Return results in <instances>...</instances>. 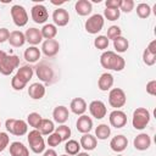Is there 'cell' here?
<instances>
[{
    "label": "cell",
    "instance_id": "obj_36",
    "mask_svg": "<svg viewBox=\"0 0 156 156\" xmlns=\"http://www.w3.org/2000/svg\"><path fill=\"white\" fill-rule=\"evenodd\" d=\"M55 133H57L61 136L62 141H67L69 139L71 134H72L71 133V128L68 126H66V124H60L58 127H56L55 128Z\"/></svg>",
    "mask_w": 156,
    "mask_h": 156
},
{
    "label": "cell",
    "instance_id": "obj_13",
    "mask_svg": "<svg viewBox=\"0 0 156 156\" xmlns=\"http://www.w3.org/2000/svg\"><path fill=\"white\" fill-rule=\"evenodd\" d=\"M60 50V43L56 39L44 40L41 44V51L46 57H54Z\"/></svg>",
    "mask_w": 156,
    "mask_h": 156
},
{
    "label": "cell",
    "instance_id": "obj_37",
    "mask_svg": "<svg viewBox=\"0 0 156 156\" xmlns=\"http://www.w3.org/2000/svg\"><path fill=\"white\" fill-rule=\"evenodd\" d=\"M110 40L106 38V35H98L94 39V46L99 50H106L108 48Z\"/></svg>",
    "mask_w": 156,
    "mask_h": 156
},
{
    "label": "cell",
    "instance_id": "obj_34",
    "mask_svg": "<svg viewBox=\"0 0 156 156\" xmlns=\"http://www.w3.org/2000/svg\"><path fill=\"white\" fill-rule=\"evenodd\" d=\"M136 15L140 17V18H147L150 15H151V7L149 4L146 2H140L136 5Z\"/></svg>",
    "mask_w": 156,
    "mask_h": 156
},
{
    "label": "cell",
    "instance_id": "obj_43",
    "mask_svg": "<svg viewBox=\"0 0 156 156\" xmlns=\"http://www.w3.org/2000/svg\"><path fill=\"white\" fill-rule=\"evenodd\" d=\"M26 85H27V83H24L22 79H20L16 74L12 77V79H11V87L15 90H22V89L26 88Z\"/></svg>",
    "mask_w": 156,
    "mask_h": 156
},
{
    "label": "cell",
    "instance_id": "obj_30",
    "mask_svg": "<svg viewBox=\"0 0 156 156\" xmlns=\"http://www.w3.org/2000/svg\"><path fill=\"white\" fill-rule=\"evenodd\" d=\"M41 32V35H43V39L48 40V39H54L57 34V27L54 24V23H48V24H44L43 28L40 29Z\"/></svg>",
    "mask_w": 156,
    "mask_h": 156
},
{
    "label": "cell",
    "instance_id": "obj_42",
    "mask_svg": "<svg viewBox=\"0 0 156 156\" xmlns=\"http://www.w3.org/2000/svg\"><path fill=\"white\" fill-rule=\"evenodd\" d=\"M61 141H62V139H61V136L57 134V133H51L49 136H48V140H46V143H48V145L49 146H52V147H55V146H58L60 144H61Z\"/></svg>",
    "mask_w": 156,
    "mask_h": 156
},
{
    "label": "cell",
    "instance_id": "obj_18",
    "mask_svg": "<svg viewBox=\"0 0 156 156\" xmlns=\"http://www.w3.org/2000/svg\"><path fill=\"white\" fill-rule=\"evenodd\" d=\"M76 127L78 132H80L82 134H87L93 129V119L87 115H82L76 122Z\"/></svg>",
    "mask_w": 156,
    "mask_h": 156
},
{
    "label": "cell",
    "instance_id": "obj_47",
    "mask_svg": "<svg viewBox=\"0 0 156 156\" xmlns=\"http://www.w3.org/2000/svg\"><path fill=\"white\" fill-rule=\"evenodd\" d=\"M119 5H121V0H106L105 1L106 9H119Z\"/></svg>",
    "mask_w": 156,
    "mask_h": 156
},
{
    "label": "cell",
    "instance_id": "obj_29",
    "mask_svg": "<svg viewBox=\"0 0 156 156\" xmlns=\"http://www.w3.org/2000/svg\"><path fill=\"white\" fill-rule=\"evenodd\" d=\"M37 130H39L41 135H50V134H51V133H54V130H55L54 122H52L51 119L43 118Z\"/></svg>",
    "mask_w": 156,
    "mask_h": 156
},
{
    "label": "cell",
    "instance_id": "obj_53",
    "mask_svg": "<svg viewBox=\"0 0 156 156\" xmlns=\"http://www.w3.org/2000/svg\"><path fill=\"white\" fill-rule=\"evenodd\" d=\"M117 156H123V155H117Z\"/></svg>",
    "mask_w": 156,
    "mask_h": 156
},
{
    "label": "cell",
    "instance_id": "obj_45",
    "mask_svg": "<svg viewBox=\"0 0 156 156\" xmlns=\"http://www.w3.org/2000/svg\"><path fill=\"white\" fill-rule=\"evenodd\" d=\"M146 93L149 95H152V96L156 95V80L155 79L147 82V84H146Z\"/></svg>",
    "mask_w": 156,
    "mask_h": 156
},
{
    "label": "cell",
    "instance_id": "obj_48",
    "mask_svg": "<svg viewBox=\"0 0 156 156\" xmlns=\"http://www.w3.org/2000/svg\"><path fill=\"white\" fill-rule=\"evenodd\" d=\"M146 50H147L150 54L156 55V40H151V41L149 43V45L146 46Z\"/></svg>",
    "mask_w": 156,
    "mask_h": 156
},
{
    "label": "cell",
    "instance_id": "obj_26",
    "mask_svg": "<svg viewBox=\"0 0 156 156\" xmlns=\"http://www.w3.org/2000/svg\"><path fill=\"white\" fill-rule=\"evenodd\" d=\"M74 9L79 16H88L93 11V5L89 0H78L74 5Z\"/></svg>",
    "mask_w": 156,
    "mask_h": 156
},
{
    "label": "cell",
    "instance_id": "obj_19",
    "mask_svg": "<svg viewBox=\"0 0 156 156\" xmlns=\"http://www.w3.org/2000/svg\"><path fill=\"white\" fill-rule=\"evenodd\" d=\"M68 116H69V111L66 106L63 105H60V106H56L52 111V117H54V121L58 124H63L67 119H68Z\"/></svg>",
    "mask_w": 156,
    "mask_h": 156
},
{
    "label": "cell",
    "instance_id": "obj_32",
    "mask_svg": "<svg viewBox=\"0 0 156 156\" xmlns=\"http://www.w3.org/2000/svg\"><path fill=\"white\" fill-rule=\"evenodd\" d=\"M128 48H129V41H128L127 38L121 35V37H118V38H116L113 40V49L117 52H119V54L126 52L128 50Z\"/></svg>",
    "mask_w": 156,
    "mask_h": 156
},
{
    "label": "cell",
    "instance_id": "obj_51",
    "mask_svg": "<svg viewBox=\"0 0 156 156\" xmlns=\"http://www.w3.org/2000/svg\"><path fill=\"white\" fill-rule=\"evenodd\" d=\"M63 2H65V1H58V2H57V1H54V0L51 1V4H54V5H62Z\"/></svg>",
    "mask_w": 156,
    "mask_h": 156
},
{
    "label": "cell",
    "instance_id": "obj_4",
    "mask_svg": "<svg viewBox=\"0 0 156 156\" xmlns=\"http://www.w3.org/2000/svg\"><path fill=\"white\" fill-rule=\"evenodd\" d=\"M27 140H28L29 149L34 154H41L45 151V140H44V138L39 130H37V129L30 130L28 133Z\"/></svg>",
    "mask_w": 156,
    "mask_h": 156
},
{
    "label": "cell",
    "instance_id": "obj_12",
    "mask_svg": "<svg viewBox=\"0 0 156 156\" xmlns=\"http://www.w3.org/2000/svg\"><path fill=\"white\" fill-rule=\"evenodd\" d=\"M52 21L56 27H65L68 24L69 22V13L66 9L62 7H57L54 12H52Z\"/></svg>",
    "mask_w": 156,
    "mask_h": 156
},
{
    "label": "cell",
    "instance_id": "obj_44",
    "mask_svg": "<svg viewBox=\"0 0 156 156\" xmlns=\"http://www.w3.org/2000/svg\"><path fill=\"white\" fill-rule=\"evenodd\" d=\"M10 143V136L5 132H0V152L4 151Z\"/></svg>",
    "mask_w": 156,
    "mask_h": 156
},
{
    "label": "cell",
    "instance_id": "obj_54",
    "mask_svg": "<svg viewBox=\"0 0 156 156\" xmlns=\"http://www.w3.org/2000/svg\"><path fill=\"white\" fill-rule=\"evenodd\" d=\"M0 127H1V121H0Z\"/></svg>",
    "mask_w": 156,
    "mask_h": 156
},
{
    "label": "cell",
    "instance_id": "obj_1",
    "mask_svg": "<svg viewBox=\"0 0 156 156\" xmlns=\"http://www.w3.org/2000/svg\"><path fill=\"white\" fill-rule=\"evenodd\" d=\"M100 65L106 69H112V71L119 72V71H122L124 68L126 61L121 55L116 54L115 51L107 50V51H104L101 54Z\"/></svg>",
    "mask_w": 156,
    "mask_h": 156
},
{
    "label": "cell",
    "instance_id": "obj_10",
    "mask_svg": "<svg viewBox=\"0 0 156 156\" xmlns=\"http://www.w3.org/2000/svg\"><path fill=\"white\" fill-rule=\"evenodd\" d=\"M30 16H32V20L38 23V24H43L48 21L49 18V12L46 10V7L41 4H37L34 5L32 9H30Z\"/></svg>",
    "mask_w": 156,
    "mask_h": 156
},
{
    "label": "cell",
    "instance_id": "obj_24",
    "mask_svg": "<svg viewBox=\"0 0 156 156\" xmlns=\"http://www.w3.org/2000/svg\"><path fill=\"white\" fill-rule=\"evenodd\" d=\"M7 41L13 48H21L26 43L24 33H22L21 30H12V32H10V37H9Z\"/></svg>",
    "mask_w": 156,
    "mask_h": 156
},
{
    "label": "cell",
    "instance_id": "obj_3",
    "mask_svg": "<svg viewBox=\"0 0 156 156\" xmlns=\"http://www.w3.org/2000/svg\"><path fill=\"white\" fill-rule=\"evenodd\" d=\"M151 115L149 112V110H146L145 107H138L134 110L133 116H132V124L134 127V129L136 130H143L150 122Z\"/></svg>",
    "mask_w": 156,
    "mask_h": 156
},
{
    "label": "cell",
    "instance_id": "obj_20",
    "mask_svg": "<svg viewBox=\"0 0 156 156\" xmlns=\"http://www.w3.org/2000/svg\"><path fill=\"white\" fill-rule=\"evenodd\" d=\"M87 102H85V100L83 99V98H74L72 101H71V104H69V108H71V111L74 113V115H77V116H82V115H84V112L87 111Z\"/></svg>",
    "mask_w": 156,
    "mask_h": 156
},
{
    "label": "cell",
    "instance_id": "obj_17",
    "mask_svg": "<svg viewBox=\"0 0 156 156\" xmlns=\"http://www.w3.org/2000/svg\"><path fill=\"white\" fill-rule=\"evenodd\" d=\"M127 146H128V139L122 134L113 136L110 141V147L115 152H122L127 149Z\"/></svg>",
    "mask_w": 156,
    "mask_h": 156
},
{
    "label": "cell",
    "instance_id": "obj_6",
    "mask_svg": "<svg viewBox=\"0 0 156 156\" xmlns=\"http://www.w3.org/2000/svg\"><path fill=\"white\" fill-rule=\"evenodd\" d=\"M127 102V96L123 89L121 88H112L108 93V104L111 107H115L116 110L123 107Z\"/></svg>",
    "mask_w": 156,
    "mask_h": 156
},
{
    "label": "cell",
    "instance_id": "obj_27",
    "mask_svg": "<svg viewBox=\"0 0 156 156\" xmlns=\"http://www.w3.org/2000/svg\"><path fill=\"white\" fill-rule=\"evenodd\" d=\"M40 55H41V52H40L39 48H37V46H29V48L26 49L24 52H23L24 60H26L27 62H29V63H34V62L39 61Z\"/></svg>",
    "mask_w": 156,
    "mask_h": 156
},
{
    "label": "cell",
    "instance_id": "obj_21",
    "mask_svg": "<svg viewBox=\"0 0 156 156\" xmlns=\"http://www.w3.org/2000/svg\"><path fill=\"white\" fill-rule=\"evenodd\" d=\"M79 144H80V147H83L85 151H91V150H94V149L96 147V145H98V139H96L94 135L87 133V134H83V135L80 136Z\"/></svg>",
    "mask_w": 156,
    "mask_h": 156
},
{
    "label": "cell",
    "instance_id": "obj_7",
    "mask_svg": "<svg viewBox=\"0 0 156 156\" xmlns=\"http://www.w3.org/2000/svg\"><path fill=\"white\" fill-rule=\"evenodd\" d=\"M105 24V18L102 17V15L100 13H95V15H91L87 21H85V30L89 33V34H98L102 27Z\"/></svg>",
    "mask_w": 156,
    "mask_h": 156
},
{
    "label": "cell",
    "instance_id": "obj_39",
    "mask_svg": "<svg viewBox=\"0 0 156 156\" xmlns=\"http://www.w3.org/2000/svg\"><path fill=\"white\" fill-rule=\"evenodd\" d=\"M122 35V29L118 27V26H111L107 28V34H106V38L110 40H115L116 38L121 37Z\"/></svg>",
    "mask_w": 156,
    "mask_h": 156
},
{
    "label": "cell",
    "instance_id": "obj_15",
    "mask_svg": "<svg viewBox=\"0 0 156 156\" xmlns=\"http://www.w3.org/2000/svg\"><path fill=\"white\" fill-rule=\"evenodd\" d=\"M24 38H26V41L30 44V46H37L39 43L43 41V35H41V32L40 29L38 28H28L24 33Z\"/></svg>",
    "mask_w": 156,
    "mask_h": 156
},
{
    "label": "cell",
    "instance_id": "obj_2",
    "mask_svg": "<svg viewBox=\"0 0 156 156\" xmlns=\"http://www.w3.org/2000/svg\"><path fill=\"white\" fill-rule=\"evenodd\" d=\"M20 65V57L17 55H9L4 50H0V73L10 76L15 68Z\"/></svg>",
    "mask_w": 156,
    "mask_h": 156
},
{
    "label": "cell",
    "instance_id": "obj_8",
    "mask_svg": "<svg viewBox=\"0 0 156 156\" xmlns=\"http://www.w3.org/2000/svg\"><path fill=\"white\" fill-rule=\"evenodd\" d=\"M11 17L13 23L17 27H24L28 23V13L26 11V9L21 5H13L10 10Z\"/></svg>",
    "mask_w": 156,
    "mask_h": 156
},
{
    "label": "cell",
    "instance_id": "obj_5",
    "mask_svg": "<svg viewBox=\"0 0 156 156\" xmlns=\"http://www.w3.org/2000/svg\"><path fill=\"white\" fill-rule=\"evenodd\" d=\"M5 128L10 134L22 136L28 133V124L23 119H16V118H9L5 122Z\"/></svg>",
    "mask_w": 156,
    "mask_h": 156
},
{
    "label": "cell",
    "instance_id": "obj_35",
    "mask_svg": "<svg viewBox=\"0 0 156 156\" xmlns=\"http://www.w3.org/2000/svg\"><path fill=\"white\" fill-rule=\"evenodd\" d=\"M43 117L38 113V112H30L28 116H27V124H29L30 127H33L34 129H38L40 122H41Z\"/></svg>",
    "mask_w": 156,
    "mask_h": 156
},
{
    "label": "cell",
    "instance_id": "obj_33",
    "mask_svg": "<svg viewBox=\"0 0 156 156\" xmlns=\"http://www.w3.org/2000/svg\"><path fill=\"white\" fill-rule=\"evenodd\" d=\"M110 134H111V128L105 123H101L95 128V138L99 140L107 139L110 136Z\"/></svg>",
    "mask_w": 156,
    "mask_h": 156
},
{
    "label": "cell",
    "instance_id": "obj_40",
    "mask_svg": "<svg viewBox=\"0 0 156 156\" xmlns=\"http://www.w3.org/2000/svg\"><path fill=\"white\" fill-rule=\"evenodd\" d=\"M134 1L133 0H121V5H119V11H123L126 13H129L134 10Z\"/></svg>",
    "mask_w": 156,
    "mask_h": 156
},
{
    "label": "cell",
    "instance_id": "obj_28",
    "mask_svg": "<svg viewBox=\"0 0 156 156\" xmlns=\"http://www.w3.org/2000/svg\"><path fill=\"white\" fill-rule=\"evenodd\" d=\"M33 74H34V67L28 66V65L20 67V68L17 69V73H16V76H17L20 79H22L24 83H28V82L32 79Z\"/></svg>",
    "mask_w": 156,
    "mask_h": 156
},
{
    "label": "cell",
    "instance_id": "obj_31",
    "mask_svg": "<svg viewBox=\"0 0 156 156\" xmlns=\"http://www.w3.org/2000/svg\"><path fill=\"white\" fill-rule=\"evenodd\" d=\"M65 151L69 156H74L80 152V144L74 139H68L65 144Z\"/></svg>",
    "mask_w": 156,
    "mask_h": 156
},
{
    "label": "cell",
    "instance_id": "obj_23",
    "mask_svg": "<svg viewBox=\"0 0 156 156\" xmlns=\"http://www.w3.org/2000/svg\"><path fill=\"white\" fill-rule=\"evenodd\" d=\"M28 95L33 100H40L45 95V87L41 83H33L28 88Z\"/></svg>",
    "mask_w": 156,
    "mask_h": 156
},
{
    "label": "cell",
    "instance_id": "obj_22",
    "mask_svg": "<svg viewBox=\"0 0 156 156\" xmlns=\"http://www.w3.org/2000/svg\"><path fill=\"white\" fill-rule=\"evenodd\" d=\"M113 76L108 72H105L100 76L99 80H98V88L101 90V91H107L112 88L113 85Z\"/></svg>",
    "mask_w": 156,
    "mask_h": 156
},
{
    "label": "cell",
    "instance_id": "obj_49",
    "mask_svg": "<svg viewBox=\"0 0 156 156\" xmlns=\"http://www.w3.org/2000/svg\"><path fill=\"white\" fill-rule=\"evenodd\" d=\"M43 156H57V152L54 149H48V150L44 151Z\"/></svg>",
    "mask_w": 156,
    "mask_h": 156
},
{
    "label": "cell",
    "instance_id": "obj_50",
    "mask_svg": "<svg viewBox=\"0 0 156 156\" xmlns=\"http://www.w3.org/2000/svg\"><path fill=\"white\" fill-rule=\"evenodd\" d=\"M76 156H90V155H89L88 152H85V151H84V152H78Z\"/></svg>",
    "mask_w": 156,
    "mask_h": 156
},
{
    "label": "cell",
    "instance_id": "obj_14",
    "mask_svg": "<svg viewBox=\"0 0 156 156\" xmlns=\"http://www.w3.org/2000/svg\"><path fill=\"white\" fill-rule=\"evenodd\" d=\"M110 124L115 128H122L127 124V115L121 110H113L108 115Z\"/></svg>",
    "mask_w": 156,
    "mask_h": 156
},
{
    "label": "cell",
    "instance_id": "obj_16",
    "mask_svg": "<svg viewBox=\"0 0 156 156\" xmlns=\"http://www.w3.org/2000/svg\"><path fill=\"white\" fill-rule=\"evenodd\" d=\"M133 145H134V147H135L136 150H139V151H145V150H147V149L151 146V138H150V135L146 134V133H140V134H138V135L134 138Z\"/></svg>",
    "mask_w": 156,
    "mask_h": 156
},
{
    "label": "cell",
    "instance_id": "obj_38",
    "mask_svg": "<svg viewBox=\"0 0 156 156\" xmlns=\"http://www.w3.org/2000/svg\"><path fill=\"white\" fill-rule=\"evenodd\" d=\"M119 16H121L119 9H105L102 17L106 18L107 21H116L119 18Z\"/></svg>",
    "mask_w": 156,
    "mask_h": 156
},
{
    "label": "cell",
    "instance_id": "obj_46",
    "mask_svg": "<svg viewBox=\"0 0 156 156\" xmlns=\"http://www.w3.org/2000/svg\"><path fill=\"white\" fill-rule=\"evenodd\" d=\"M9 37H10V30L7 28H0V44L7 41Z\"/></svg>",
    "mask_w": 156,
    "mask_h": 156
},
{
    "label": "cell",
    "instance_id": "obj_41",
    "mask_svg": "<svg viewBox=\"0 0 156 156\" xmlns=\"http://www.w3.org/2000/svg\"><path fill=\"white\" fill-rule=\"evenodd\" d=\"M143 62L146 65V66H154L155 62H156V55H152L150 54L146 49L143 51Z\"/></svg>",
    "mask_w": 156,
    "mask_h": 156
},
{
    "label": "cell",
    "instance_id": "obj_52",
    "mask_svg": "<svg viewBox=\"0 0 156 156\" xmlns=\"http://www.w3.org/2000/svg\"><path fill=\"white\" fill-rule=\"evenodd\" d=\"M60 156H69V155H67V154H63V155H60Z\"/></svg>",
    "mask_w": 156,
    "mask_h": 156
},
{
    "label": "cell",
    "instance_id": "obj_9",
    "mask_svg": "<svg viewBox=\"0 0 156 156\" xmlns=\"http://www.w3.org/2000/svg\"><path fill=\"white\" fill-rule=\"evenodd\" d=\"M34 72L37 74V77L45 83H50L54 78V69L51 68L50 65L45 63V62H40L39 65H37L34 67Z\"/></svg>",
    "mask_w": 156,
    "mask_h": 156
},
{
    "label": "cell",
    "instance_id": "obj_11",
    "mask_svg": "<svg viewBox=\"0 0 156 156\" xmlns=\"http://www.w3.org/2000/svg\"><path fill=\"white\" fill-rule=\"evenodd\" d=\"M89 112L94 118L102 119L107 113V108H106V105L101 100H93L89 104Z\"/></svg>",
    "mask_w": 156,
    "mask_h": 156
},
{
    "label": "cell",
    "instance_id": "obj_25",
    "mask_svg": "<svg viewBox=\"0 0 156 156\" xmlns=\"http://www.w3.org/2000/svg\"><path fill=\"white\" fill-rule=\"evenodd\" d=\"M10 155L11 156H29V150L23 143L13 141L10 144Z\"/></svg>",
    "mask_w": 156,
    "mask_h": 156
}]
</instances>
